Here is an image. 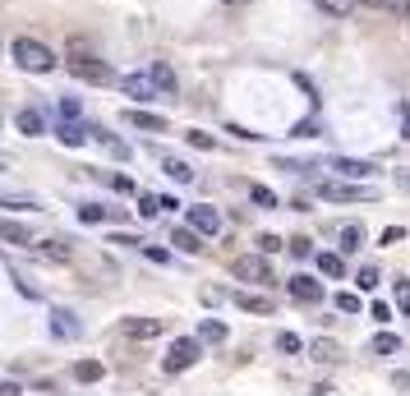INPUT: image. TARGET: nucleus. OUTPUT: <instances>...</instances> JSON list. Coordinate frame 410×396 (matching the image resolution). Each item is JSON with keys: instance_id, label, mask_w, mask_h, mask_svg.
<instances>
[{"instance_id": "f257e3e1", "label": "nucleus", "mask_w": 410, "mask_h": 396, "mask_svg": "<svg viewBox=\"0 0 410 396\" xmlns=\"http://www.w3.org/2000/svg\"><path fill=\"white\" fill-rule=\"evenodd\" d=\"M10 55H14V65H19V69H33V74L56 69V55H51V46H42L37 37H14Z\"/></svg>"}, {"instance_id": "f03ea898", "label": "nucleus", "mask_w": 410, "mask_h": 396, "mask_svg": "<svg viewBox=\"0 0 410 396\" xmlns=\"http://www.w3.org/2000/svg\"><path fill=\"white\" fill-rule=\"evenodd\" d=\"M318 194L332 198V203H369V198H378L369 185H341V180H323Z\"/></svg>"}, {"instance_id": "7ed1b4c3", "label": "nucleus", "mask_w": 410, "mask_h": 396, "mask_svg": "<svg viewBox=\"0 0 410 396\" xmlns=\"http://www.w3.org/2000/svg\"><path fill=\"white\" fill-rule=\"evenodd\" d=\"M231 272L240 276V281H254V286H267V281H272V267H267V258H258V253H240L231 263Z\"/></svg>"}, {"instance_id": "20e7f679", "label": "nucleus", "mask_w": 410, "mask_h": 396, "mask_svg": "<svg viewBox=\"0 0 410 396\" xmlns=\"http://www.w3.org/2000/svg\"><path fill=\"white\" fill-rule=\"evenodd\" d=\"M194 360H199V337H180V341H171V355L162 360V369H167V374H180V369H189Z\"/></svg>"}, {"instance_id": "39448f33", "label": "nucleus", "mask_w": 410, "mask_h": 396, "mask_svg": "<svg viewBox=\"0 0 410 396\" xmlns=\"http://www.w3.org/2000/svg\"><path fill=\"white\" fill-rule=\"evenodd\" d=\"M185 221H189L199 235H217V231H222V212L208 208V203H199V208H185Z\"/></svg>"}, {"instance_id": "423d86ee", "label": "nucleus", "mask_w": 410, "mask_h": 396, "mask_svg": "<svg viewBox=\"0 0 410 396\" xmlns=\"http://www.w3.org/2000/svg\"><path fill=\"white\" fill-rule=\"evenodd\" d=\"M69 74H78L83 78V83H111V65H106V60H97V55H88V60H74V65H69Z\"/></svg>"}, {"instance_id": "0eeeda50", "label": "nucleus", "mask_w": 410, "mask_h": 396, "mask_svg": "<svg viewBox=\"0 0 410 396\" xmlns=\"http://www.w3.org/2000/svg\"><path fill=\"white\" fill-rule=\"evenodd\" d=\"M290 299H299V304H318L323 299V281L318 276H290Z\"/></svg>"}, {"instance_id": "6e6552de", "label": "nucleus", "mask_w": 410, "mask_h": 396, "mask_svg": "<svg viewBox=\"0 0 410 396\" xmlns=\"http://www.w3.org/2000/svg\"><path fill=\"white\" fill-rule=\"evenodd\" d=\"M78 332H83V327H78V318L69 313V309H51V337H60V341H74Z\"/></svg>"}, {"instance_id": "1a4fd4ad", "label": "nucleus", "mask_w": 410, "mask_h": 396, "mask_svg": "<svg viewBox=\"0 0 410 396\" xmlns=\"http://www.w3.org/2000/svg\"><path fill=\"white\" fill-rule=\"evenodd\" d=\"M120 88L129 92V97H139V101H153V97H157L153 74H125V78H120Z\"/></svg>"}, {"instance_id": "9d476101", "label": "nucleus", "mask_w": 410, "mask_h": 396, "mask_svg": "<svg viewBox=\"0 0 410 396\" xmlns=\"http://www.w3.org/2000/svg\"><path fill=\"white\" fill-rule=\"evenodd\" d=\"M327 166H332L337 176H351V180H365V176H374V171H378L374 162H355V157H332Z\"/></svg>"}, {"instance_id": "9b49d317", "label": "nucleus", "mask_w": 410, "mask_h": 396, "mask_svg": "<svg viewBox=\"0 0 410 396\" xmlns=\"http://www.w3.org/2000/svg\"><path fill=\"white\" fill-rule=\"evenodd\" d=\"M120 327H125V337H134V341H153L157 332H162V323L157 318H125Z\"/></svg>"}, {"instance_id": "f8f14e48", "label": "nucleus", "mask_w": 410, "mask_h": 396, "mask_svg": "<svg viewBox=\"0 0 410 396\" xmlns=\"http://www.w3.org/2000/svg\"><path fill=\"white\" fill-rule=\"evenodd\" d=\"M14 125H19V134H28V139H37V134H46V120L37 106H23L19 115H14Z\"/></svg>"}, {"instance_id": "ddd939ff", "label": "nucleus", "mask_w": 410, "mask_h": 396, "mask_svg": "<svg viewBox=\"0 0 410 396\" xmlns=\"http://www.w3.org/2000/svg\"><path fill=\"white\" fill-rule=\"evenodd\" d=\"M0 244H19V249H33V235H28V226H19V221H0Z\"/></svg>"}, {"instance_id": "4468645a", "label": "nucleus", "mask_w": 410, "mask_h": 396, "mask_svg": "<svg viewBox=\"0 0 410 396\" xmlns=\"http://www.w3.org/2000/svg\"><path fill=\"white\" fill-rule=\"evenodd\" d=\"M33 253L37 258H46V263H69V240L60 244V240H42V244H33Z\"/></svg>"}, {"instance_id": "2eb2a0df", "label": "nucleus", "mask_w": 410, "mask_h": 396, "mask_svg": "<svg viewBox=\"0 0 410 396\" xmlns=\"http://www.w3.org/2000/svg\"><path fill=\"white\" fill-rule=\"evenodd\" d=\"M125 120H129L134 129H153V134H162V129H167V120H162V115H153V111H139V106H134V111H125Z\"/></svg>"}, {"instance_id": "dca6fc26", "label": "nucleus", "mask_w": 410, "mask_h": 396, "mask_svg": "<svg viewBox=\"0 0 410 396\" xmlns=\"http://www.w3.org/2000/svg\"><path fill=\"white\" fill-rule=\"evenodd\" d=\"M88 134H92V129H83V125H78V120H60L56 139H60V143H65V148H78V143H88Z\"/></svg>"}, {"instance_id": "f3484780", "label": "nucleus", "mask_w": 410, "mask_h": 396, "mask_svg": "<svg viewBox=\"0 0 410 396\" xmlns=\"http://www.w3.org/2000/svg\"><path fill=\"white\" fill-rule=\"evenodd\" d=\"M171 244H176L180 253H199V249H203V235L194 231V226H176V235H171Z\"/></svg>"}, {"instance_id": "a211bd4d", "label": "nucleus", "mask_w": 410, "mask_h": 396, "mask_svg": "<svg viewBox=\"0 0 410 396\" xmlns=\"http://www.w3.org/2000/svg\"><path fill=\"white\" fill-rule=\"evenodd\" d=\"M106 378V364L101 360H78L74 364V383H101Z\"/></svg>"}, {"instance_id": "6ab92c4d", "label": "nucleus", "mask_w": 410, "mask_h": 396, "mask_svg": "<svg viewBox=\"0 0 410 396\" xmlns=\"http://www.w3.org/2000/svg\"><path fill=\"white\" fill-rule=\"evenodd\" d=\"M235 304H240L244 313H272V299L254 295V290H240V295H235Z\"/></svg>"}, {"instance_id": "aec40b11", "label": "nucleus", "mask_w": 410, "mask_h": 396, "mask_svg": "<svg viewBox=\"0 0 410 396\" xmlns=\"http://www.w3.org/2000/svg\"><path fill=\"white\" fill-rule=\"evenodd\" d=\"M153 83H157L162 92H176V88H180V83H176V69H171L167 60H157V65H153Z\"/></svg>"}, {"instance_id": "412c9836", "label": "nucleus", "mask_w": 410, "mask_h": 396, "mask_svg": "<svg viewBox=\"0 0 410 396\" xmlns=\"http://www.w3.org/2000/svg\"><path fill=\"white\" fill-rule=\"evenodd\" d=\"M318 272H323V276H332V281H341V276H346L341 253H318Z\"/></svg>"}, {"instance_id": "4be33fe9", "label": "nucleus", "mask_w": 410, "mask_h": 396, "mask_svg": "<svg viewBox=\"0 0 410 396\" xmlns=\"http://www.w3.org/2000/svg\"><path fill=\"white\" fill-rule=\"evenodd\" d=\"M337 240H341V253H355V249H360V240H365V231H360L355 221H346L341 231H337Z\"/></svg>"}, {"instance_id": "5701e85b", "label": "nucleus", "mask_w": 410, "mask_h": 396, "mask_svg": "<svg viewBox=\"0 0 410 396\" xmlns=\"http://www.w3.org/2000/svg\"><path fill=\"white\" fill-rule=\"evenodd\" d=\"M162 166H167V176L176 180V185H189V180H194V166H189V162H180V157H167Z\"/></svg>"}, {"instance_id": "b1692460", "label": "nucleus", "mask_w": 410, "mask_h": 396, "mask_svg": "<svg viewBox=\"0 0 410 396\" xmlns=\"http://www.w3.org/2000/svg\"><path fill=\"white\" fill-rule=\"evenodd\" d=\"M199 341H212V346H217V341H226V323L203 318V323H199Z\"/></svg>"}, {"instance_id": "393cba45", "label": "nucleus", "mask_w": 410, "mask_h": 396, "mask_svg": "<svg viewBox=\"0 0 410 396\" xmlns=\"http://www.w3.org/2000/svg\"><path fill=\"white\" fill-rule=\"evenodd\" d=\"M369 351H374V355H397V351H401V337H392V332H378L374 341H369Z\"/></svg>"}, {"instance_id": "a878e982", "label": "nucleus", "mask_w": 410, "mask_h": 396, "mask_svg": "<svg viewBox=\"0 0 410 396\" xmlns=\"http://www.w3.org/2000/svg\"><path fill=\"white\" fill-rule=\"evenodd\" d=\"M309 360H318V364H332V360H337V346L327 341V337H323V341H313V346H309Z\"/></svg>"}, {"instance_id": "bb28decb", "label": "nucleus", "mask_w": 410, "mask_h": 396, "mask_svg": "<svg viewBox=\"0 0 410 396\" xmlns=\"http://www.w3.org/2000/svg\"><path fill=\"white\" fill-rule=\"evenodd\" d=\"M185 143H189V148H199V153H212V148H217V139H212V134H203V129H189V134H185Z\"/></svg>"}, {"instance_id": "cd10ccee", "label": "nucleus", "mask_w": 410, "mask_h": 396, "mask_svg": "<svg viewBox=\"0 0 410 396\" xmlns=\"http://www.w3.org/2000/svg\"><path fill=\"white\" fill-rule=\"evenodd\" d=\"M78 221H83V226H97V221H106V208H101V203H83V208H78Z\"/></svg>"}, {"instance_id": "c85d7f7f", "label": "nucleus", "mask_w": 410, "mask_h": 396, "mask_svg": "<svg viewBox=\"0 0 410 396\" xmlns=\"http://www.w3.org/2000/svg\"><path fill=\"white\" fill-rule=\"evenodd\" d=\"M277 351L281 355H304V341H299L295 332H281V337H277Z\"/></svg>"}, {"instance_id": "c756f323", "label": "nucleus", "mask_w": 410, "mask_h": 396, "mask_svg": "<svg viewBox=\"0 0 410 396\" xmlns=\"http://www.w3.org/2000/svg\"><path fill=\"white\" fill-rule=\"evenodd\" d=\"M318 5H323L327 14H337V19H346V14H351L355 5H360V0H318Z\"/></svg>"}, {"instance_id": "7c9ffc66", "label": "nucleus", "mask_w": 410, "mask_h": 396, "mask_svg": "<svg viewBox=\"0 0 410 396\" xmlns=\"http://www.w3.org/2000/svg\"><path fill=\"white\" fill-rule=\"evenodd\" d=\"M355 286H360V290H374L378 286V267H360V272H355Z\"/></svg>"}, {"instance_id": "2f4dec72", "label": "nucleus", "mask_w": 410, "mask_h": 396, "mask_svg": "<svg viewBox=\"0 0 410 396\" xmlns=\"http://www.w3.org/2000/svg\"><path fill=\"white\" fill-rule=\"evenodd\" d=\"M249 194H254V203H258V208H277V194H272V189L254 185V189H249Z\"/></svg>"}, {"instance_id": "473e14b6", "label": "nucleus", "mask_w": 410, "mask_h": 396, "mask_svg": "<svg viewBox=\"0 0 410 396\" xmlns=\"http://www.w3.org/2000/svg\"><path fill=\"white\" fill-rule=\"evenodd\" d=\"M157 212H162V198H153V194L139 198V217H157Z\"/></svg>"}, {"instance_id": "72a5a7b5", "label": "nucleus", "mask_w": 410, "mask_h": 396, "mask_svg": "<svg viewBox=\"0 0 410 396\" xmlns=\"http://www.w3.org/2000/svg\"><path fill=\"white\" fill-rule=\"evenodd\" d=\"M286 249L295 253V258H309V253H313V240H304V235H295V240H290Z\"/></svg>"}, {"instance_id": "f704fd0d", "label": "nucleus", "mask_w": 410, "mask_h": 396, "mask_svg": "<svg viewBox=\"0 0 410 396\" xmlns=\"http://www.w3.org/2000/svg\"><path fill=\"white\" fill-rule=\"evenodd\" d=\"M337 309H341V313H360V295L341 290V295H337Z\"/></svg>"}, {"instance_id": "c9c22d12", "label": "nucleus", "mask_w": 410, "mask_h": 396, "mask_svg": "<svg viewBox=\"0 0 410 396\" xmlns=\"http://www.w3.org/2000/svg\"><path fill=\"white\" fill-rule=\"evenodd\" d=\"M60 120H78V97H60Z\"/></svg>"}, {"instance_id": "e433bc0d", "label": "nucleus", "mask_w": 410, "mask_h": 396, "mask_svg": "<svg viewBox=\"0 0 410 396\" xmlns=\"http://www.w3.org/2000/svg\"><path fill=\"white\" fill-rule=\"evenodd\" d=\"M0 208H10V212H23V208H37L33 198H0Z\"/></svg>"}, {"instance_id": "4c0bfd02", "label": "nucleus", "mask_w": 410, "mask_h": 396, "mask_svg": "<svg viewBox=\"0 0 410 396\" xmlns=\"http://www.w3.org/2000/svg\"><path fill=\"white\" fill-rule=\"evenodd\" d=\"M143 253L153 258V263H171V253H167V249H157V244H143Z\"/></svg>"}, {"instance_id": "58836bf2", "label": "nucleus", "mask_w": 410, "mask_h": 396, "mask_svg": "<svg viewBox=\"0 0 410 396\" xmlns=\"http://www.w3.org/2000/svg\"><path fill=\"white\" fill-rule=\"evenodd\" d=\"M258 249H263V253H277L281 240H277V235H258Z\"/></svg>"}, {"instance_id": "ea45409f", "label": "nucleus", "mask_w": 410, "mask_h": 396, "mask_svg": "<svg viewBox=\"0 0 410 396\" xmlns=\"http://www.w3.org/2000/svg\"><path fill=\"white\" fill-rule=\"evenodd\" d=\"M397 304L410 313V281H401V286H397Z\"/></svg>"}, {"instance_id": "a19ab883", "label": "nucleus", "mask_w": 410, "mask_h": 396, "mask_svg": "<svg viewBox=\"0 0 410 396\" xmlns=\"http://www.w3.org/2000/svg\"><path fill=\"white\" fill-rule=\"evenodd\" d=\"M111 189H120V194H134V180H129V176H115Z\"/></svg>"}, {"instance_id": "79ce46f5", "label": "nucleus", "mask_w": 410, "mask_h": 396, "mask_svg": "<svg viewBox=\"0 0 410 396\" xmlns=\"http://www.w3.org/2000/svg\"><path fill=\"white\" fill-rule=\"evenodd\" d=\"M295 134H299V139H313V134H318V120H304Z\"/></svg>"}, {"instance_id": "37998d69", "label": "nucleus", "mask_w": 410, "mask_h": 396, "mask_svg": "<svg viewBox=\"0 0 410 396\" xmlns=\"http://www.w3.org/2000/svg\"><path fill=\"white\" fill-rule=\"evenodd\" d=\"M401 235H406V231H401V226H388V231H383V244H397Z\"/></svg>"}, {"instance_id": "c03bdc74", "label": "nucleus", "mask_w": 410, "mask_h": 396, "mask_svg": "<svg viewBox=\"0 0 410 396\" xmlns=\"http://www.w3.org/2000/svg\"><path fill=\"white\" fill-rule=\"evenodd\" d=\"M0 396H19V387H14V383H0Z\"/></svg>"}, {"instance_id": "a18cd8bd", "label": "nucleus", "mask_w": 410, "mask_h": 396, "mask_svg": "<svg viewBox=\"0 0 410 396\" xmlns=\"http://www.w3.org/2000/svg\"><path fill=\"white\" fill-rule=\"evenodd\" d=\"M397 185H401V189H406V194H410V176H406V171H401V176H397Z\"/></svg>"}, {"instance_id": "49530a36", "label": "nucleus", "mask_w": 410, "mask_h": 396, "mask_svg": "<svg viewBox=\"0 0 410 396\" xmlns=\"http://www.w3.org/2000/svg\"><path fill=\"white\" fill-rule=\"evenodd\" d=\"M226 5H240V0H226Z\"/></svg>"}, {"instance_id": "de8ad7c7", "label": "nucleus", "mask_w": 410, "mask_h": 396, "mask_svg": "<svg viewBox=\"0 0 410 396\" xmlns=\"http://www.w3.org/2000/svg\"><path fill=\"white\" fill-rule=\"evenodd\" d=\"M0 171H5V162H0Z\"/></svg>"}]
</instances>
